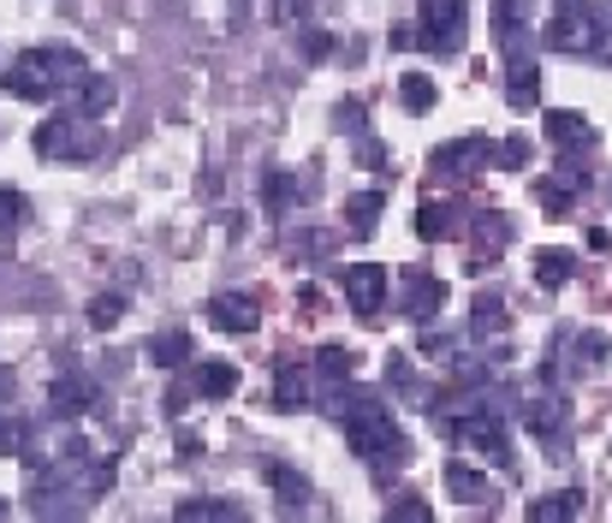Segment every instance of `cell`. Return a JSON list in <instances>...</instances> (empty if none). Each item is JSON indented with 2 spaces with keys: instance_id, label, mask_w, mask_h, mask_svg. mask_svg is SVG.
Returning <instances> with one entry per match:
<instances>
[{
  "instance_id": "cell-1",
  "label": "cell",
  "mask_w": 612,
  "mask_h": 523,
  "mask_svg": "<svg viewBox=\"0 0 612 523\" xmlns=\"http://www.w3.org/2000/svg\"><path fill=\"white\" fill-rule=\"evenodd\" d=\"M327 411L339 416V428H345V441H352V452L363 464H375V470H398L411 458V441H405V428L393 423V411L381 405L375 393H363V387H334V398H327Z\"/></svg>"
},
{
  "instance_id": "cell-2",
  "label": "cell",
  "mask_w": 612,
  "mask_h": 523,
  "mask_svg": "<svg viewBox=\"0 0 612 523\" xmlns=\"http://www.w3.org/2000/svg\"><path fill=\"white\" fill-rule=\"evenodd\" d=\"M90 72L83 66V55L78 48H66V42H48V48H24V55H12V66H7V96L12 101H55V96H66L72 83Z\"/></svg>"
},
{
  "instance_id": "cell-3",
  "label": "cell",
  "mask_w": 612,
  "mask_h": 523,
  "mask_svg": "<svg viewBox=\"0 0 612 523\" xmlns=\"http://www.w3.org/2000/svg\"><path fill=\"white\" fill-rule=\"evenodd\" d=\"M30 144H37L42 161H96V155L108 149V126H101L96 114L66 108V114H55V119H42Z\"/></svg>"
},
{
  "instance_id": "cell-4",
  "label": "cell",
  "mask_w": 612,
  "mask_h": 523,
  "mask_svg": "<svg viewBox=\"0 0 612 523\" xmlns=\"http://www.w3.org/2000/svg\"><path fill=\"white\" fill-rule=\"evenodd\" d=\"M464 42H470L464 0H428L423 19H416V48L434 55V60H452V55H464Z\"/></svg>"
},
{
  "instance_id": "cell-5",
  "label": "cell",
  "mask_w": 612,
  "mask_h": 523,
  "mask_svg": "<svg viewBox=\"0 0 612 523\" xmlns=\"http://www.w3.org/2000/svg\"><path fill=\"white\" fill-rule=\"evenodd\" d=\"M446 434H452L464 452H476L482 464H494V470H512V464H517L512 434H505V423H500L494 411H476V416H464V423H446Z\"/></svg>"
},
{
  "instance_id": "cell-6",
  "label": "cell",
  "mask_w": 612,
  "mask_h": 523,
  "mask_svg": "<svg viewBox=\"0 0 612 523\" xmlns=\"http://www.w3.org/2000/svg\"><path fill=\"white\" fill-rule=\"evenodd\" d=\"M541 42H547L553 55H594V48H601V12L559 7L553 19L541 24Z\"/></svg>"
},
{
  "instance_id": "cell-7",
  "label": "cell",
  "mask_w": 612,
  "mask_h": 523,
  "mask_svg": "<svg viewBox=\"0 0 612 523\" xmlns=\"http://www.w3.org/2000/svg\"><path fill=\"white\" fill-rule=\"evenodd\" d=\"M387 292H393V274L381 268V262H352V268H345V304H352L363 322H375L381 309H387Z\"/></svg>"
},
{
  "instance_id": "cell-8",
  "label": "cell",
  "mask_w": 612,
  "mask_h": 523,
  "mask_svg": "<svg viewBox=\"0 0 612 523\" xmlns=\"http://www.w3.org/2000/svg\"><path fill=\"white\" fill-rule=\"evenodd\" d=\"M583 190H589V167H576V161H559V172H541L535 179V203L547 208L553 220H565L576 203H583Z\"/></svg>"
},
{
  "instance_id": "cell-9",
  "label": "cell",
  "mask_w": 612,
  "mask_h": 523,
  "mask_svg": "<svg viewBox=\"0 0 612 523\" xmlns=\"http://www.w3.org/2000/svg\"><path fill=\"white\" fill-rule=\"evenodd\" d=\"M398 309H405L411 322H434L446 309V280L428 268H411L405 280H398Z\"/></svg>"
},
{
  "instance_id": "cell-10",
  "label": "cell",
  "mask_w": 612,
  "mask_h": 523,
  "mask_svg": "<svg viewBox=\"0 0 612 523\" xmlns=\"http://www.w3.org/2000/svg\"><path fill=\"white\" fill-rule=\"evenodd\" d=\"M90 405H96V381L83 369H60L55 387H48V416L55 423H78V416H90Z\"/></svg>"
},
{
  "instance_id": "cell-11",
  "label": "cell",
  "mask_w": 612,
  "mask_h": 523,
  "mask_svg": "<svg viewBox=\"0 0 612 523\" xmlns=\"http://www.w3.org/2000/svg\"><path fill=\"white\" fill-rule=\"evenodd\" d=\"M505 101H512L517 114H530L535 101H541V72H535V55H530V42L505 48Z\"/></svg>"
},
{
  "instance_id": "cell-12",
  "label": "cell",
  "mask_w": 612,
  "mask_h": 523,
  "mask_svg": "<svg viewBox=\"0 0 612 523\" xmlns=\"http://www.w3.org/2000/svg\"><path fill=\"white\" fill-rule=\"evenodd\" d=\"M428 161L441 167V172H458V179H464V172L500 161V144H487V137H452V144H441V149L428 155Z\"/></svg>"
},
{
  "instance_id": "cell-13",
  "label": "cell",
  "mask_w": 612,
  "mask_h": 523,
  "mask_svg": "<svg viewBox=\"0 0 612 523\" xmlns=\"http://www.w3.org/2000/svg\"><path fill=\"white\" fill-rule=\"evenodd\" d=\"M261 309L256 298H244V292H220L215 304H208V327H220V334H256Z\"/></svg>"
},
{
  "instance_id": "cell-14",
  "label": "cell",
  "mask_w": 612,
  "mask_h": 523,
  "mask_svg": "<svg viewBox=\"0 0 612 523\" xmlns=\"http://www.w3.org/2000/svg\"><path fill=\"white\" fill-rule=\"evenodd\" d=\"M565 423H571V405L559 393H535L530 405H523V428L535 434V441H553V434H565Z\"/></svg>"
},
{
  "instance_id": "cell-15",
  "label": "cell",
  "mask_w": 612,
  "mask_h": 523,
  "mask_svg": "<svg viewBox=\"0 0 612 523\" xmlns=\"http://www.w3.org/2000/svg\"><path fill=\"white\" fill-rule=\"evenodd\" d=\"M530 30H535V0H494V37L505 48L530 42Z\"/></svg>"
},
{
  "instance_id": "cell-16",
  "label": "cell",
  "mask_w": 612,
  "mask_h": 523,
  "mask_svg": "<svg viewBox=\"0 0 612 523\" xmlns=\"http://www.w3.org/2000/svg\"><path fill=\"white\" fill-rule=\"evenodd\" d=\"M274 411H309V369L304 363H279L274 369Z\"/></svg>"
},
{
  "instance_id": "cell-17",
  "label": "cell",
  "mask_w": 612,
  "mask_h": 523,
  "mask_svg": "<svg viewBox=\"0 0 612 523\" xmlns=\"http://www.w3.org/2000/svg\"><path fill=\"white\" fill-rule=\"evenodd\" d=\"M66 96H72V108H78V114H96V119H108V114H113V101H119V90H113V83L101 78V72H83Z\"/></svg>"
},
{
  "instance_id": "cell-18",
  "label": "cell",
  "mask_w": 612,
  "mask_h": 523,
  "mask_svg": "<svg viewBox=\"0 0 612 523\" xmlns=\"http://www.w3.org/2000/svg\"><path fill=\"white\" fill-rule=\"evenodd\" d=\"M541 126H547V137L559 149H583V144H594V126L576 108H553L547 119H541Z\"/></svg>"
},
{
  "instance_id": "cell-19",
  "label": "cell",
  "mask_w": 612,
  "mask_h": 523,
  "mask_svg": "<svg viewBox=\"0 0 612 523\" xmlns=\"http://www.w3.org/2000/svg\"><path fill=\"white\" fill-rule=\"evenodd\" d=\"M523 517L530 523H571V517H583V494H576V487H559V494L523 505Z\"/></svg>"
},
{
  "instance_id": "cell-20",
  "label": "cell",
  "mask_w": 612,
  "mask_h": 523,
  "mask_svg": "<svg viewBox=\"0 0 612 523\" xmlns=\"http://www.w3.org/2000/svg\"><path fill=\"white\" fill-rule=\"evenodd\" d=\"M144 357L155 363V369H179V363L190 357V334H185V327H161V334H149Z\"/></svg>"
},
{
  "instance_id": "cell-21",
  "label": "cell",
  "mask_w": 612,
  "mask_h": 523,
  "mask_svg": "<svg viewBox=\"0 0 612 523\" xmlns=\"http://www.w3.org/2000/svg\"><path fill=\"white\" fill-rule=\"evenodd\" d=\"M576 280V256L571 250H535V286L541 292H565Z\"/></svg>"
},
{
  "instance_id": "cell-22",
  "label": "cell",
  "mask_w": 612,
  "mask_h": 523,
  "mask_svg": "<svg viewBox=\"0 0 612 523\" xmlns=\"http://www.w3.org/2000/svg\"><path fill=\"white\" fill-rule=\"evenodd\" d=\"M261 476H268V487H274V494H279V512H304V500H309V482L304 476H297V470L292 464H268V470H261Z\"/></svg>"
},
{
  "instance_id": "cell-23",
  "label": "cell",
  "mask_w": 612,
  "mask_h": 523,
  "mask_svg": "<svg viewBox=\"0 0 612 523\" xmlns=\"http://www.w3.org/2000/svg\"><path fill=\"white\" fill-rule=\"evenodd\" d=\"M505 327H512V316H505V298H500V292H482L476 309H470V334H476V339H500Z\"/></svg>"
},
{
  "instance_id": "cell-24",
  "label": "cell",
  "mask_w": 612,
  "mask_h": 523,
  "mask_svg": "<svg viewBox=\"0 0 612 523\" xmlns=\"http://www.w3.org/2000/svg\"><path fill=\"white\" fill-rule=\"evenodd\" d=\"M190 387H197L203 398H233L238 393V369H233V363H220V357H208V363H197Z\"/></svg>"
},
{
  "instance_id": "cell-25",
  "label": "cell",
  "mask_w": 612,
  "mask_h": 523,
  "mask_svg": "<svg viewBox=\"0 0 612 523\" xmlns=\"http://www.w3.org/2000/svg\"><path fill=\"white\" fill-rule=\"evenodd\" d=\"M452 233H458V208H452V203H423V208H416V238H423V244H434V238H452Z\"/></svg>"
},
{
  "instance_id": "cell-26",
  "label": "cell",
  "mask_w": 612,
  "mask_h": 523,
  "mask_svg": "<svg viewBox=\"0 0 612 523\" xmlns=\"http://www.w3.org/2000/svg\"><path fill=\"white\" fill-rule=\"evenodd\" d=\"M446 487H452V500H464V505H494V487H487V476H476L470 464H446Z\"/></svg>"
},
{
  "instance_id": "cell-27",
  "label": "cell",
  "mask_w": 612,
  "mask_h": 523,
  "mask_svg": "<svg viewBox=\"0 0 612 523\" xmlns=\"http://www.w3.org/2000/svg\"><path fill=\"white\" fill-rule=\"evenodd\" d=\"M381 208H387V197H381V190H357V197L345 203V215H352V233H357V238H369L375 226H381Z\"/></svg>"
},
{
  "instance_id": "cell-28",
  "label": "cell",
  "mask_w": 612,
  "mask_h": 523,
  "mask_svg": "<svg viewBox=\"0 0 612 523\" xmlns=\"http://www.w3.org/2000/svg\"><path fill=\"white\" fill-rule=\"evenodd\" d=\"M297 197H304V185H297V172H268V179H261V203H268L274 208V215H286V208L297 203Z\"/></svg>"
},
{
  "instance_id": "cell-29",
  "label": "cell",
  "mask_w": 612,
  "mask_h": 523,
  "mask_svg": "<svg viewBox=\"0 0 612 523\" xmlns=\"http://www.w3.org/2000/svg\"><path fill=\"white\" fill-rule=\"evenodd\" d=\"M470 233H476L482 250H505V244H512V220H505L500 208H482V215L470 220Z\"/></svg>"
},
{
  "instance_id": "cell-30",
  "label": "cell",
  "mask_w": 612,
  "mask_h": 523,
  "mask_svg": "<svg viewBox=\"0 0 612 523\" xmlns=\"http://www.w3.org/2000/svg\"><path fill=\"white\" fill-rule=\"evenodd\" d=\"M352 369H357L352 345H322V352H316V375L334 381V387H339V381H352Z\"/></svg>"
},
{
  "instance_id": "cell-31",
  "label": "cell",
  "mask_w": 612,
  "mask_h": 523,
  "mask_svg": "<svg viewBox=\"0 0 612 523\" xmlns=\"http://www.w3.org/2000/svg\"><path fill=\"white\" fill-rule=\"evenodd\" d=\"M398 101H405L411 114H428L434 101H441V90H434L428 72H405V78H398Z\"/></svg>"
},
{
  "instance_id": "cell-32",
  "label": "cell",
  "mask_w": 612,
  "mask_h": 523,
  "mask_svg": "<svg viewBox=\"0 0 612 523\" xmlns=\"http://www.w3.org/2000/svg\"><path fill=\"white\" fill-rule=\"evenodd\" d=\"M24 452H30V423L0 411V458H24Z\"/></svg>"
},
{
  "instance_id": "cell-33",
  "label": "cell",
  "mask_w": 612,
  "mask_h": 523,
  "mask_svg": "<svg viewBox=\"0 0 612 523\" xmlns=\"http://www.w3.org/2000/svg\"><path fill=\"white\" fill-rule=\"evenodd\" d=\"M126 322V298L119 292H96L90 298V327H119Z\"/></svg>"
},
{
  "instance_id": "cell-34",
  "label": "cell",
  "mask_w": 612,
  "mask_h": 523,
  "mask_svg": "<svg viewBox=\"0 0 612 523\" xmlns=\"http://www.w3.org/2000/svg\"><path fill=\"white\" fill-rule=\"evenodd\" d=\"M387 523H434V505L416 500V494H398V500L387 505Z\"/></svg>"
},
{
  "instance_id": "cell-35",
  "label": "cell",
  "mask_w": 612,
  "mask_h": 523,
  "mask_svg": "<svg viewBox=\"0 0 612 523\" xmlns=\"http://www.w3.org/2000/svg\"><path fill=\"white\" fill-rule=\"evenodd\" d=\"M24 190H12V185H0V233H19L24 226Z\"/></svg>"
},
{
  "instance_id": "cell-36",
  "label": "cell",
  "mask_w": 612,
  "mask_h": 523,
  "mask_svg": "<svg viewBox=\"0 0 612 523\" xmlns=\"http://www.w3.org/2000/svg\"><path fill=\"white\" fill-rule=\"evenodd\" d=\"M334 126L352 131V137H363V101H339V108H334Z\"/></svg>"
},
{
  "instance_id": "cell-37",
  "label": "cell",
  "mask_w": 612,
  "mask_h": 523,
  "mask_svg": "<svg viewBox=\"0 0 612 523\" xmlns=\"http://www.w3.org/2000/svg\"><path fill=\"white\" fill-rule=\"evenodd\" d=\"M387 387H398V393H405V387H416V375H411V357H387Z\"/></svg>"
},
{
  "instance_id": "cell-38",
  "label": "cell",
  "mask_w": 612,
  "mask_h": 523,
  "mask_svg": "<svg viewBox=\"0 0 612 523\" xmlns=\"http://www.w3.org/2000/svg\"><path fill=\"white\" fill-rule=\"evenodd\" d=\"M571 345H576V357H583V363H601L606 357V334H576Z\"/></svg>"
},
{
  "instance_id": "cell-39",
  "label": "cell",
  "mask_w": 612,
  "mask_h": 523,
  "mask_svg": "<svg viewBox=\"0 0 612 523\" xmlns=\"http://www.w3.org/2000/svg\"><path fill=\"white\" fill-rule=\"evenodd\" d=\"M530 161V137H505L500 144V167H523Z\"/></svg>"
},
{
  "instance_id": "cell-40",
  "label": "cell",
  "mask_w": 612,
  "mask_h": 523,
  "mask_svg": "<svg viewBox=\"0 0 612 523\" xmlns=\"http://www.w3.org/2000/svg\"><path fill=\"white\" fill-rule=\"evenodd\" d=\"M304 55H309V60H327V55H334V37H327V30H309V37H304Z\"/></svg>"
},
{
  "instance_id": "cell-41",
  "label": "cell",
  "mask_w": 612,
  "mask_h": 523,
  "mask_svg": "<svg viewBox=\"0 0 612 523\" xmlns=\"http://www.w3.org/2000/svg\"><path fill=\"white\" fill-rule=\"evenodd\" d=\"M357 155H363V167H381V161H387V149H381L375 137H363V149H357Z\"/></svg>"
},
{
  "instance_id": "cell-42",
  "label": "cell",
  "mask_w": 612,
  "mask_h": 523,
  "mask_svg": "<svg viewBox=\"0 0 612 523\" xmlns=\"http://www.w3.org/2000/svg\"><path fill=\"white\" fill-rule=\"evenodd\" d=\"M190 393H197V387H190ZM190 393H185V387H172V393H167V416H185V411H190V405H185Z\"/></svg>"
},
{
  "instance_id": "cell-43",
  "label": "cell",
  "mask_w": 612,
  "mask_h": 523,
  "mask_svg": "<svg viewBox=\"0 0 612 523\" xmlns=\"http://www.w3.org/2000/svg\"><path fill=\"white\" fill-rule=\"evenodd\" d=\"M12 393H19V375H12V369H0V405H12Z\"/></svg>"
},
{
  "instance_id": "cell-44",
  "label": "cell",
  "mask_w": 612,
  "mask_h": 523,
  "mask_svg": "<svg viewBox=\"0 0 612 523\" xmlns=\"http://www.w3.org/2000/svg\"><path fill=\"white\" fill-rule=\"evenodd\" d=\"M304 7H309V0H279V24H286L292 12H297V19H304Z\"/></svg>"
},
{
  "instance_id": "cell-45",
  "label": "cell",
  "mask_w": 612,
  "mask_h": 523,
  "mask_svg": "<svg viewBox=\"0 0 612 523\" xmlns=\"http://www.w3.org/2000/svg\"><path fill=\"white\" fill-rule=\"evenodd\" d=\"M553 7H583V0H553Z\"/></svg>"
},
{
  "instance_id": "cell-46",
  "label": "cell",
  "mask_w": 612,
  "mask_h": 523,
  "mask_svg": "<svg viewBox=\"0 0 612 523\" xmlns=\"http://www.w3.org/2000/svg\"><path fill=\"white\" fill-rule=\"evenodd\" d=\"M7 512H12V505H7V500H0V517H7Z\"/></svg>"
}]
</instances>
